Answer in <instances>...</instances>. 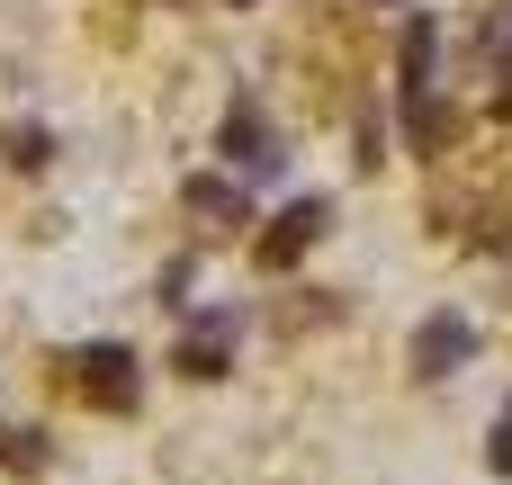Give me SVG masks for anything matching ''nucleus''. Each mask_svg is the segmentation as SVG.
I'll return each mask as SVG.
<instances>
[{"mask_svg": "<svg viewBox=\"0 0 512 485\" xmlns=\"http://www.w3.org/2000/svg\"><path fill=\"white\" fill-rule=\"evenodd\" d=\"M324 225H333V207H324V198H297V207H288V216H279V225L252 243V261H261V270H288V261H297V252H306Z\"/></svg>", "mask_w": 512, "mask_h": 485, "instance_id": "1", "label": "nucleus"}, {"mask_svg": "<svg viewBox=\"0 0 512 485\" xmlns=\"http://www.w3.org/2000/svg\"><path fill=\"white\" fill-rule=\"evenodd\" d=\"M72 369H81V396H90V405H108V414H126V405L144 396V387H135V360H126L117 342H99V351H81Z\"/></svg>", "mask_w": 512, "mask_h": 485, "instance_id": "2", "label": "nucleus"}, {"mask_svg": "<svg viewBox=\"0 0 512 485\" xmlns=\"http://www.w3.org/2000/svg\"><path fill=\"white\" fill-rule=\"evenodd\" d=\"M477 351V333H468V315H432L423 333H414V378H450L459 360Z\"/></svg>", "mask_w": 512, "mask_h": 485, "instance_id": "3", "label": "nucleus"}, {"mask_svg": "<svg viewBox=\"0 0 512 485\" xmlns=\"http://www.w3.org/2000/svg\"><path fill=\"white\" fill-rule=\"evenodd\" d=\"M225 162H234V171H252V180H279V153H270V126H261L252 108H234V117H225Z\"/></svg>", "mask_w": 512, "mask_h": 485, "instance_id": "4", "label": "nucleus"}, {"mask_svg": "<svg viewBox=\"0 0 512 485\" xmlns=\"http://www.w3.org/2000/svg\"><path fill=\"white\" fill-rule=\"evenodd\" d=\"M180 198L207 216V225H243L252 207H243V189H225V180H180Z\"/></svg>", "mask_w": 512, "mask_h": 485, "instance_id": "5", "label": "nucleus"}, {"mask_svg": "<svg viewBox=\"0 0 512 485\" xmlns=\"http://www.w3.org/2000/svg\"><path fill=\"white\" fill-rule=\"evenodd\" d=\"M225 333H234V315H216L198 342H180V369L189 378H225Z\"/></svg>", "mask_w": 512, "mask_h": 485, "instance_id": "6", "label": "nucleus"}, {"mask_svg": "<svg viewBox=\"0 0 512 485\" xmlns=\"http://www.w3.org/2000/svg\"><path fill=\"white\" fill-rule=\"evenodd\" d=\"M450 135H459V108H441V99H423V90H414V144H423V153H441Z\"/></svg>", "mask_w": 512, "mask_h": 485, "instance_id": "7", "label": "nucleus"}, {"mask_svg": "<svg viewBox=\"0 0 512 485\" xmlns=\"http://www.w3.org/2000/svg\"><path fill=\"white\" fill-rule=\"evenodd\" d=\"M9 162H18V171H45V162H54L45 126H9Z\"/></svg>", "mask_w": 512, "mask_h": 485, "instance_id": "8", "label": "nucleus"}, {"mask_svg": "<svg viewBox=\"0 0 512 485\" xmlns=\"http://www.w3.org/2000/svg\"><path fill=\"white\" fill-rule=\"evenodd\" d=\"M486 468H495V477H512V396H504V414H495V441H486Z\"/></svg>", "mask_w": 512, "mask_h": 485, "instance_id": "9", "label": "nucleus"}, {"mask_svg": "<svg viewBox=\"0 0 512 485\" xmlns=\"http://www.w3.org/2000/svg\"><path fill=\"white\" fill-rule=\"evenodd\" d=\"M234 9H252V0H234Z\"/></svg>", "mask_w": 512, "mask_h": 485, "instance_id": "10", "label": "nucleus"}]
</instances>
